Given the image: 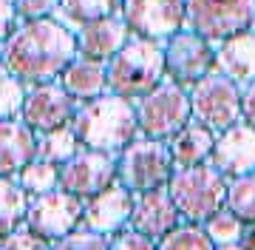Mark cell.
I'll return each instance as SVG.
<instances>
[{"instance_id": "cell-38", "label": "cell", "mask_w": 255, "mask_h": 250, "mask_svg": "<svg viewBox=\"0 0 255 250\" xmlns=\"http://www.w3.org/2000/svg\"><path fill=\"white\" fill-rule=\"evenodd\" d=\"M0 71H3V60H0Z\"/></svg>"}, {"instance_id": "cell-9", "label": "cell", "mask_w": 255, "mask_h": 250, "mask_svg": "<svg viewBox=\"0 0 255 250\" xmlns=\"http://www.w3.org/2000/svg\"><path fill=\"white\" fill-rule=\"evenodd\" d=\"M80 219H82V199L63 191V188H54V191H46V194L28 199L26 228L48 242L74 231L80 225Z\"/></svg>"}, {"instance_id": "cell-6", "label": "cell", "mask_w": 255, "mask_h": 250, "mask_svg": "<svg viewBox=\"0 0 255 250\" xmlns=\"http://www.w3.org/2000/svg\"><path fill=\"white\" fill-rule=\"evenodd\" d=\"M136 122L139 134L167 142L176 131H182L190 122V91H187V85L162 80L156 88L142 94L136 102Z\"/></svg>"}, {"instance_id": "cell-24", "label": "cell", "mask_w": 255, "mask_h": 250, "mask_svg": "<svg viewBox=\"0 0 255 250\" xmlns=\"http://www.w3.org/2000/svg\"><path fill=\"white\" fill-rule=\"evenodd\" d=\"M17 185L28 196H40V194H46V191H54L60 185V165L34 157L31 162H26L17 171Z\"/></svg>"}, {"instance_id": "cell-36", "label": "cell", "mask_w": 255, "mask_h": 250, "mask_svg": "<svg viewBox=\"0 0 255 250\" xmlns=\"http://www.w3.org/2000/svg\"><path fill=\"white\" fill-rule=\"evenodd\" d=\"M238 242H241L247 250H255V222L244 225V231H241V239Z\"/></svg>"}, {"instance_id": "cell-30", "label": "cell", "mask_w": 255, "mask_h": 250, "mask_svg": "<svg viewBox=\"0 0 255 250\" xmlns=\"http://www.w3.org/2000/svg\"><path fill=\"white\" fill-rule=\"evenodd\" d=\"M51 250H108V236L105 233H97V231H68L65 236L51 242Z\"/></svg>"}, {"instance_id": "cell-32", "label": "cell", "mask_w": 255, "mask_h": 250, "mask_svg": "<svg viewBox=\"0 0 255 250\" xmlns=\"http://www.w3.org/2000/svg\"><path fill=\"white\" fill-rule=\"evenodd\" d=\"M0 250H51V242L26 228V231H11L9 236H3Z\"/></svg>"}, {"instance_id": "cell-15", "label": "cell", "mask_w": 255, "mask_h": 250, "mask_svg": "<svg viewBox=\"0 0 255 250\" xmlns=\"http://www.w3.org/2000/svg\"><path fill=\"white\" fill-rule=\"evenodd\" d=\"M210 162L219 168L227 179L253 174L255 171V128L247 125L244 120H238L230 128L219 131L216 142H213V151H210Z\"/></svg>"}, {"instance_id": "cell-18", "label": "cell", "mask_w": 255, "mask_h": 250, "mask_svg": "<svg viewBox=\"0 0 255 250\" xmlns=\"http://www.w3.org/2000/svg\"><path fill=\"white\" fill-rule=\"evenodd\" d=\"M213 68L219 74L230 77L238 88L255 80V28L238 31L233 37H224L216 43V57H213Z\"/></svg>"}, {"instance_id": "cell-22", "label": "cell", "mask_w": 255, "mask_h": 250, "mask_svg": "<svg viewBox=\"0 0 255 250\" xmlns=\"http://www.w3.org/2000/svg\"><path fill=\"white\" fill-rule=\"evenodd\" d=\"M119 6H122V0H60L54 14L68 28L71 26L80 28L82 23L108 17V14H119Z\"/></svg>"}, {"instance_id": "cell-10", "label": "cell", "mask_w": 255, "mask_h": 250, "mask_svg": "<svg viewBox=\"0 0 255 250\" xmlns=\"http://www.w3.org/2000/svg\"><path fill=\"white\" fill-rule=\"evenodd\" d=\"M162 48H164V77L179 85H193L213 71L216 46L210 40L199 37L190 28L176 31L173 37L164 40Z\"/></svg>"}, {"instance_id": "cell-26", "label": "cell", "mask_w": 255, "mask_h": 250, "mask_svg": "<svg viewBox=\"0 0 255 250\" xmlns=\"http://www.w3.org/2000/svg\"><path fill=\"white\" fill-rule=\"evenodd\" d=\"M77 151H80V142L74 137L71 125H63V128H54V131H43L40 139H37V157L48 159L54 165L68 162Z\"/></svg>"}, {"instance_id": "cell-37", "label": "cell", "mask_w": 255, "mask_h": 250, "mask_svg": "<svg viewBox=\"0 0 255 250\" xmlns=\"http://www.w3.org/2000/svg\"><path fill=\"white\" fill-rule=\"evenodd\" d=\"M216 250H247L241 242H233V245H216Z\"/></svg>"}, {"instance_id": "cell-34", "label": "cell", "mask_w": 255, "mask_h": 250, "mask_svg": "<svg viewBox=\"0 0 255 250\" xmlns=\"http://www.w3.org/2000/svg\"><path fill=\"white\" fill-rule=\"evenodd\" d=\"M17 11H14V3L11 0H0V46L9 40V34L17 28Z\"/></svg>"}, {"instance_id": "cell-27", "label": "cell", "mask_w": 255, "mask_h": 250, "mask_svg": "<svg viewBox=\"0 0 255 250\" xmlns=\"http://www.w3.org/2000/svg\"><path fill=\"white\" fill-rule=\"evenodd\" d=\"M224 208H230L244 225L255 222V174H244V176L227 179V199H224Z\"/></svg>"}, {"instance_id": "cell-23", "label": "cell", "mask_w": 255, "mask_h": 250, "mask_svg": "<svg viewBox=\"0 0 255 250\" xmlns=\"http://www.w3.org/2000/svg\"><path fill=\"white\" fill-rule=\"evenodd\" d=\"M26 208L28 194L17 182H11V176H0V239L20 228L26 219Z\"/></svg>"}, {"instance_id": "cell-14", "label": "cell", "mask_w": 255, "mask_h": 250, "mask_svg": "<svg viewBox=\"0 0 255 250\" xmlns=\"http://www.w3.org/2000/svg\"><path fill=\"white\" fill-rule=\"evenodd\" d=\"M133 196L122 182H111L105 191L100 194L88 196V199H82V228H88V231H97V233H111L122 231L130 219V211H133Z\"/></svg>"}, {"instance_id": "cell-8", "label": "cell", "mask_w": 255, "mask_h": 250, "mask_svg": "<svg viewBox=\"0 0 255 250\" xmlns=\"http://www.w3.org/2000/svg\"><path fill=\"white\" fill-rule=\"evenodd\" d=\"M187 91H190V120L201 122L213 134L241 120V88L216 68L201 77L199 83H193Z\"/></svg>"}, {"instance_id": "cell-11", "label": "cell", "mask_w": 255, "mask_h": 250, "mask_svg": "<svg viewBox=\"0 0 255 250\" xmlns=\"http://www.w3.org/2000/svg\"><path fill=\"white\" fill-rule=\"evenodd\" d=\"M119 14L133 37L164 43L184 28V0H122Z\"/></svg>"}, {"instance_id": "cell-13", "label": "cell", "mask_w": 255, "mask_h": 250, "mask_svg": "<svg viewBox=\"0 0 255 250\" xmlns=\"http://www.w3.org/2000/svg\"><path fill=\"white\" fill-rule=\"evenodd\" d=\"M111 182H117V154L108 151H77L60 165V188L80 199L105 191Z\"/></svg>"}, {"instance_id": "cell-7", "label": "cell", "mask_w": 255, "mask_h": 250, "mask_svg": "<svg viewBox=\"0 0 255 250\" xmlns=\"http://www.w3.org/2000/svg\"><path fill=\"white\" fill-rule=\"evenodd\" d=\"M253 23L255 0H184V28L210 40L213 46L253 28Z\"/></svg>"}, {"instance_id": "cell-5", "label": "cell", "mask_w": 255, "mask_h": 250, "mask_svg": "<svg viewBox=\"0 0 255 250\" xmlns=\"http://www.w3.org/2000/svg\"><path fill=\"white\" fill-rule=\"evenodd\" d=\"M173 171L176 165L164 139L136 137L117 157V179L130 194H145V191L164 188Z\"/></svg>"}, {"instance_id": "cell-3", "label": "cell", "mask_w": 255, "mask_h": 250, "mask_svg": "<svg viewBox=\"0 0 255 250\" xmlns=\"http://www.w3.org/2000/svg\"><path fill=\"white\" fill-rule=\"evenodd\" d=\"M105 71L108 91L128 100H139L164 80V48L159 40L130 34V40L105 63Z\"/></svg>"}, {"instance_id": "cell-19", "label": "cell", "mask_w": 255, "mask_h": 250, "mask_svg": "<svg viewBox=\"0 0 255 250\" xmlns=\"http://www.w3.org/2000/svg\"><path fill=\"white\" fill-rule=\"evenodd\" d=\"M37 157V137L23 120H0V176H14Z\"/></svg>"}, {"instance_id": "cell-4", "label": "cell", "mask_w": 255, "mask_h": 250, "mask_svg": "<svg viewBox=\"0 0 255 250\" xmlns=\"http://www.w3.org/2000/svg\"><path fill=\"white\" fill-rule=\"evenodd\" d=\"M167 194L179 208L184 222L201 225L213 213L224 208L227 199V176L221 174L213 162H199V165L176 168L167 179Z\"/></svg>"}, {"instance_id": "cell-29", "label": "cell", "mask_w": 255, "mask_h": 250, "mask_svg": "<svg viewBox=\"0 0 255 250\" xmlns=\"http://www.w3.org/2000/svg\"><path fill=\"white\" fill-rule=\"evenodd\" d=\"M23 97H26V83H20L17 77L0 71V120L20 117Z\"/></svg>"}, {"instance_id": "cell-16", "label": "cell", "mask_w": 255, "mask_h": 250, "mask_svg": "<svg viewBox=\"0 0 255 250\" xmlns=\"http://www.w3.org/2000/svg\"><path fill=\"white\" fill-rule=\"evenodd\" d=\"M74 37H77V54L80 57L108 63L111 57L130 40V28H128L122 14H108V17L82 23L74 31Z\"/></svg>"}, {"instance_id": "cell-17", "label": "cell", "mask_w": 255, "mask_h": 250, "mask_svg": "<svg viewBox=\"0 0 255 250\" xmlns=\"http://www.w3.org/2000/svg\"><path fill=\"white\" fill-rule=\"evenodd\" d=\"M179 222H184V219L179 208L173 205L170 194H167V185L133 196V211H130V219H128V225L133 231L145 233L150 239H159Z\"/></svg>"}, {"instance_id": "cell-33", "label": "cell", "mask_w": 255, "mask_h": 250, "mask_svg": "<svg viewBox=\"0 0 255 250\" xmlns=\"http://www.w3.org/2000/svg\"><path fill=\"white\" fill-rule=\"evenodd\" d=\"M17 20H37V17H51L60 6V0H11Z\"/></svg>"}, {"instance_id": "cell-40", "label": "cell", "mask_w": 255, "mask_h": 250, "mask_svg": "<svg viewBox=\"0 0 255 250\" xmlns=\"http://www.w3.org/2000/svg\"><path fill=\"white\" fill-rule=\"evenodd\" d=\"M253 174H255V171H253Z\"/></svg>"}, {"instance_id": "cell-28", "label": "cell", "mask_w": 255, "mask_h": 250, "mask_svg": "<svg viewBox=\"0 0 255 250\" xmlns=\"http://www.w3.org/2000/svg\"><path fill=\"white\" fill-rule=\"evenodd\" d=\"M201 228L207 231V236L213 239V245H233V242L241 239V231H244V222L238 219L230 208H219L210 219L201 222Z\"/></svg>"}, {"instance_id": "cell-1", "label": "cell", "mask_w": 255, "mask_h": 250, "mask_svg": "<svg viewBox=\"0 0 255 250\" xmlns=\"http://www.w3.org/2000/svg\"><path fill=\"white\" fill-rule=\"evenodd\" d=\"M77 57V37L57 17L20 20L9 40L0 46L3 71L20 83H51Z\"/></svg>"}, {"instance_id": "cell-31", "label": "cell", "mask_w": 255, "mask_h": 250, "mask_svg": "<svg viewBox=\"0 0 255 250\" xmlns=\"http://www.w3.org/2000/svg\"><path fill=\"white\" fill-rule=\"evenodd\" d=\"M108 250H156V239H150V236H145V233L133 231V228H128V231L111 233Z\"/></svg>"}, {"instance_id": "cell-20", "label": "cell", "mask_w": 255, "mask_h": 250, "mask_svg": "<svg viewBox=\"0 0 255 250\" xmlns=\"http://www.w3.org/2000/svg\"><path fill=\"white\" fill-rule=\"evenodd\" d=\"M60 85L71 94L74 100H91L97 94L108 91V71L102 60H91V57H74L71 63L63 68V74L57 77Z\"/></svg>"}, {"instance_id": "cell-39", "label": "cell", "mask_w": 255, "mask_h": 250, "mask_svg": "<svg viewBox=\"0 0 255 250\" xmlns=\"http://www.w3.org/2000/svg\"><path fill=\"white\" fill-rule=\"evenodd\" d=\"M253 28H255V23H253Z\"/></svg>"}, {"instance_id": "cell-21", "label": "cell", "mask_w": 255, "mask_h": 250, "mask_svg": "<svg viewBox=\"0 0 255 250\" xmlns=\"http://www.w3.org/2000/svg\"><path fill=\"white\" fill-rule=\"evenodd\" d=\"M213 142H216V134L210 128H204L201 122L190 120L182 131H176L173 137L167 139V148H170V157H173L176 168H187V165L207 162L210 151H213Z\"/></svg>"}, {"instance_id": "cell-35", "label": "cell", "mask_w": 255, "mask_h": 250, "mask_svg": "<svg viewBox=\"0 0 255 250\" xmlns=\"http://www.w3.org/2000/svg\"><path fill=\"white\" fill-rule=\"evenodd\" d=\"M241 120L255 128V80L241 88Z\"/></svg>"}, {"instance_id": "cell-12", "label": "cell", "mask_w": 255, "mask_h": 250, "mask_svg": "<svg viewBox=\"0 0 255 250\" xmlns=\"http://www.w3.org/2000/svg\"><path fill=\"white\" fill-rule=\"evenodd\" d=\"M80 100H74L63 85L51 80V83H37L26 88L23 97V108H20V120L26 122L31 131L43 134V131H54L63 125H71V117L77 111Z\"/></svg>"}, {"instance_id": "cell-2", "label": "cell", "mask_w": 255, "mask_h": 250, "mask_svg": "<svg viewBox=\"0 0 255 250\" xmlns=\"http://www.w3.org/2000/svg\"><path fill=\"white\" fill-rule=\"evenodd\" d=\"M71 131L82 148L119 154L130 139L139 137L136 105L128 97L102 91L77 105L71 117Z\"/></svg>"}, {"instance_id": "cell-25", "label": "cell", "mask_w": 255, "mask_h": 250, "mask_svg": "<svg viewBox=\"0 0 255 250\" xmlns=\"http://www.w3.org/2000/svg\"><path fill=\"white\" fill-rule=\"evenodd\" d=\"M156 250H216L207 231L196 222H179L156 239Z\"/></svg>"}]
</instances>
